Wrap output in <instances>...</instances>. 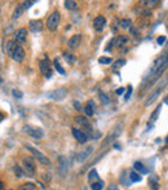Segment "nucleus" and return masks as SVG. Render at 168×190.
I'll use <instances>...</instances> for the list:
<instances>
[{
	"instance_id": "obj_44",
	"label": "nucleus",
	"mask_w": 168,
	"mask_h": 190,
	"mask_svg": "<svg viewBox=\"0 0 168 190\" xmlns=\"http://www.w3.org/2000/svg\"><path fill=\"white\" fill-rule=\"evenodd\" d=\"M124 91H126V88H118V89H116V95H118V96L123 95V93H124Z\"/></svg>"
},
{
	"instance_id": "obj_37",
	"label": "nucleus",
	"mask_w": 168,
	"mask_h": 190,
	"mask_svg": "<svg viewBox=\"0 0 168 190\" xmlns=\"http://www.w3.org/2000/svg\"><path fill=\"white\" fill-rule=\"evenodd\" d=\"M12 95H13L14 99H18V100L23 97V93H22L21 91H18V89H13V91H12Z\"/></svg>"
},
{
	"instance_id": "obj_31",
	"label": "nucleus",
	"mask_w": 168,
	"mask_h": 190,
	"mask_svg": "<svg viewBox=\"0 0 168 190\" xmlns=\"http://www.w3.org/2000/svg\"><path fill=\"white\" fill-rule=\"evenodd\" d=\"M77 7H78V4L73 2V0H66L65 2V8L66 9H77Z\"/></svg>"
},
{
	"instance_id": "obj_13",
	"label": "nucleus",
	"mask_w": 168,
	"mask_h": 190,
	"mask_svg": "<svg viewBox=\"0 0 168 190\" xmlns=\"http://www.w3.org/2000/svg\"><path fill=\"white\" fill-rule=\"evenodd\" d=\"M71 132H73V136L75 137V140H77L79 144H85L87 142L88 136H87L83 131H80V129H78V128H73Z\"/></svg>"
},
{
	"instance_id": "obj_7",
	"label": "nucleus",
	"mask_w": 168,
	"mask_h": 190,
	"mask_svg": "<svg viewBox=\"0 0 168 190\" xmlns=\"http://www.w3.org/2000/svg\"><path fill=\"white\" fill-rule=\"evenodd\" d=\"M23 131L27 132L31 137H34L36 140H40L44 137V132H43V129L39 128V127H31V126H25L23 127Z\"/></svg>"
},
{
	"instance_id": "obj_4",
	"label": "nucleus",
	"mask_w": 168,
	"mask_h": 190,
	"mask_svg": "<svg viewBox=\"0 0 168 190\" xmlns=\"http://www.w3.org/2000/svg\"><path fill=\"white\" fill-rule=\"evenodd\" d=\"M67 96V89L66 88H57L49 91L45 93V97L49 100H55V101H62L65 97Z\"/></svg>"
},
{
	"instance_id": "obj_23",
	"label": "nucleus",
	"mask_w": 168,
	"mask_h": 190,
	"mask_svg": "<svg viewBox=\"0 0 168 190\" xmlns=\"http://www.w3.org/2000/svg\"><path fill=\"white\" fill-rule=\"evenodd\" d=\"M17 44H18V43L16 41V40H10V41H8V43H7V51H8V54H9V56L13 53V51L16 49V47H17Z\"/></svg>"
},
{
	"instance_id": "obj_47",
	"label": "nucleus",
	"mask_w": 168,
	"mask_h": 190,
	"mask_svg": "<svg viewBox=\"0 0 168 190\" xmlns=\"http://www.w3.org/2000/svg\"><path fill=\"white\" fill-rule=\"evenodd\" d=\"M167 144H168V137H167Z\"/></svg>"
},
{
	"instance_id": "obj_12",
	"label": "nucleus",
	"mask_w": 168,
	"mask_h": 190,
	"mask_svg": "<svg viewBox=\"0 0 168 190\" xmlns=\"http://www.w3.org/2000/svg\"><path fill=\"white\" fill-rule=\"evenodd\" d=\"M92 151H93V148L92 146H88V148H85L84 150L79 151V153L77 154V156H75V160H77L78 163H83L87 160V158L92 154Z\"/></svg>"
},
{
	"instance_id": "obj_1",
	"label": "nucleus",
	"mask_w": 168,
	"mask_h": 190,
	"mask_svg": "<svg viewBox=\"0 0 168 190\" xmlns=\"http://www.w3.org/2000/svg\"><path fill=\"white\" fill-rule=\"evenodd\" d=\"M166 65H168V52H164L162 56H159L158 58L155 59L154 63H153V66H151V69H150V71H149V75H150V77H154V75L158 73L162 67H164ZM149 75H146V77L144 78V83L146 81V79L149 78Z\"/></svg>"
},
{
	"instance_id": "obj_26",
	"label": "nucleus",
	"mask_w": 168,
	"mask_h": 190,
	"mask_svg": "<svg viewBox=\"0 0 168 190\" xmlns=\"http://www.w3.org/2000/svg\"><path fill=\"white\" fill-rule=\"evenodd\" d=\"M105 186V182L104 181H97V182H93V184H91V189L92 190H102Z\"/></svg>"
},
{
	"instance_id": "obj_41",
	"label": "nucleus",
	"mask_w": 168,
	"mask_h": 190,
	"mask_svg": "<svg viewBox=\"0 0 168 190\" xmlns=\"http://www.w3.org/2000/svg\"><path fill=\"white\" fill-rule=\"evenodd\" d=\"M73 104H74L75 110H78V111H80V110H82V105H80V102H79V101H74Z\"/></svg>"
},
{
	"instance_id": "obj_35",
	"label": "nucleus",
	"mask_w": 168,
	"mask_h": 190,
	"mask_svg": "<svg viewBox=\"0 0 168 190\" xmlns=\"http://www.w3.org/2000/svg\"><path fill=\"white\" fill-rule=\"evenodd\" d=\"M131 23H132L131 20H128V18L120 21V26L123 27V29H128V27H131Z\"/></svg>"
},
{
	"instance_id": "obj_40",
	"label": "nucleus",
	"mask_w": 168,
	"mask_h": 190,
	"mask_svg": "<svg viewBox=\"0 0 168 190\" xmlns=\"http://www.w3.org/2000/svg\"><path fill=\"white\" fill-rule=\"evenodd\" d=\"M166 39H167V38H166L164 35H162V36H159L158 39H156V41H158V44H159V45H162V44H164Z\"/></svg>"
},
{
	"instance_id": "obj_22",
	"label": "nucleus",
	"mask_w": 168,
	"mask_h": 190,
	"mask_svg": "<svg viewBox=\"0 0 168 190\" xmlns=\"http://www.w3.org/2000/svg\"><path fill=\"white\" fill-rule=\"evenodd\" d=\"M133 167H134V170H136V171H140L141 173H142V175H146V173H148V168H146L141 162H134Z\"/></svg>"
},
{
	"instance_id": "obj_34",
	"label": "nucleus",
	"mask_w": 168,
	"mask_h": 190,
	"mask_svg": "<svg viewBox=\"0 0 168 190\" xmlns=\"http://www.w3.org/2000/svg\"><path fill=\"white\" fill-rule=\"evenodd\" d=\"M98 63H101V65H109V63H111V58L102 56V57L98 58Z\"/></svg>"
},
{
	"instance_id": "obj_3",
	"label": "nucleus",
	"mask_w": 168,
	"mask_h": 190,
	"mask_svg": "<svg viewBox=\"0 0 168 190\" xmlns=\"http://www.w3.org/2000/svg\"><path fill=\"white\" fill-rule=\"evenodd\" d=\"M167 85V79L164 78V79H162V81L158 84V87H156V89L154 91V92H151V95L148 97V100L145 101V106H149V105H151L153 102L158 99V96L160 95V92L164 89V87Z\"/></svg>"
},
{
	"instance_id": "obj_32",
	"label": "nucleus",
	"mask_w": 168,
	"mask_h": 190,
	"mask_svg": "<svg viewBox=\"0 0 168 190\" xmlns=\"http://www.w3.org/2000/svg\"><path fill=\"white\" fill-rule=\"evenodd\" d=\"M159 2L158 0H142V2H141V4L142 5H145V7H154V5H156L158 4Z\"/></svg>"
},
{
	"instance_id": "obj_29",
	"label": "nucleus",
	"mask_w": 168,
	"mask_h": 190,
	"mask_svg": "<svg viewBox=\"0 0 168 190\" xmlns=\"http://www.w3.org/2000/svg\"><path fill=\"white\" fill-rule=\"evenodd\" d=\"M160 110H162V105H159L158 107L154 110V113L151 114V117H150V120L151 122H155L156 119H158V117H159V113H160Z\"/></svg>"
},
{
	"instance_id": "obj_19",
	"label": "nucleus",
	"mask_w": 168,
	"mask_h": 190,
	"mask_svg": "<svg viewBox=\"0 0 168 190\" xmlns=\"http://www.w3.org/2000/svg\"><path fill=\"white\" fill-rule=\"evenodd\" d=\"M23 12H25V8H23V5H22V4H20L18 7L14 9V12H13L12 18H13V20H17V18H20L21 16L23 14Z\"/></svg>"
},
{
	"instance_id": "obj_43",
	"label": "nucleus",
	"mask_w": 168,
	"mask_h": 190,
	"mask_svg": "<svg viewBox=\"0 0 168 190\" xmlns=\"http://www.w3.org/2000/svg\"><path fill=\"white\" fill-rule=\"evenodd\" d=\"M14 172L17 173L18 177H21L22 175H25V172H21V168H20V167H16V168H14Z\"/></svg>"
},
{
	"instance_id": "obj_28",
	"label": "nucleus",
	"mask_w": 168,
	"mask_h": 190,
	"mask_svg": "<svg viewBox=\"0 0 168 190\" xmlns=\"http://www.w3.org/2000/svg\"><path fill=\"white\" fill-rule=\"evenodd\" d=\"M75 120H77L79 124H82L83 127L89 128V122H88V119H87V118H84V117H77V118H75Z\"/></svg>"
},
{
	"instance_id": "obj_9",
	"label": "nucleus",
	"mask_w": 168,
	"mask_h": 190,
	"mask_svg": "<svg viewBox=\"0 0 168 190\" xmlns=\"http://www.w3.org/2000/svg\"><path fill=\"white\" fill-rule=\"evenodd\" d=\"M67 170H69V162H67V158L65 155H61L58 158V173L61 177H65L67 173Z\"/></svg>"
},
{
	"instance_id": "obj_18",
	"label": "nucleus",
	"mask_w": 168,
	"mask_h": 190,
	"mask_svg": "<svg viewBox=\"0 0 168 190\" xmlns=\"http://www.w3.org/2000/svg\"><path fill=\"white\" fill-rule=\"evenodd\" d=\"M80 39H82V35H79V34L71 36L69 39V47L70 48H77L79 45V43H80Z\"/></svg>"
},
{
	"instance_id": "obj_15",
	"label": "nucleus",
	"mask_w": 168,
	"mask_h": 190,
	"mask_svg": "<svg viewBox=\"0 0 168 190\" xmlns=\"http://www.w3.org/2000/svg\"><path fill=\"white\" fill-rule=\"evenodd\" d=\"M93 26L97 31H102L106 27V20L104 16H97V17L93 20Z\"/></svg>"
},
{
	"instance_id": "obj_17",
	"label": "nucleus",
	"mask_w": 168,
	"mask_h": 190,
	"mask_svg": "<svg viewBox=\"0 0 168 190\" xmlns=\"http://www.w3.org/2000/svg\"><path fill=\"white\" fill-rule=\"evenodd\" d=\"M84 113H85V115L87 117H93V114L96 111V104L92 100H89L88 102H87V105L84 106Z\"/></svg>"
},
{
	"instance_id": "obj_24",
	"label": "nucleus",
	"mask_w": 168,
	"mask_h": 190,
	"mask_svg": "<svg viewBox=\"0 0 168 190\" xmlns=\"http://www.w3.org/2000/svg\"><path fill=\"white\" fill-rule=\"evenodd\" d=\"M116 43V47H120V45H123V44H126V43L128 41V38L126 36V35H119L115 40H114Z\"/></svg>"
},
{
	"instance_id": "obj_5",
	"label": "nucleus",
	"mask_w": 168,
	"mask_h": 190,
	"mask_svg": "<svg viewBox=\"0 0 168 190\" xmlns=\"http://www.w3.org/2000/svg\"><path fill=\"white\" fill-rule=\"evenodd\" d=\"M39 69H40V73L44 75L47 79H51V77H52V67H51L49 59H48V58L40 59V61H39Z\"/></svg>"
},
{
	"instance_id": "obj_25",
	"label": "nucleus",
	"mask_w": 168,
	"mask_h": 190,
	"mask_svg": "<svg viewBox=\"0 0 168 190\" xmlns=\"http://www.w3.org/2000/svg\"><path fill=\"white\" fill-rule=\"evenodd\" d=\"M129 178H131L132 182H140L142 178H141V176L138 175V173L136 171H131L129 172Z\"/></svg>"
},
{
	"instance_id": "obj_10",
	"label": "nucleus",
	"mask_w": 168,
	"mask_h": 190,
	"mask_svg": "<svg viewBox=\"0 0 168 190\" xmlns=\"http://www.w3.org/2000/svg\"><path fill=\"white\" fill-rule=\"evenodd\" d=\"M22 164H23V170H25V175L27 176H32L35 172V164H34V160L31 158H25L22 160Z\"/></svg>"
},
{
	"instance_id": "obj_38",
	"label": "nucleus",
	"mask_w": 168,
	"mask_h": 190,
	"mask_svg": "<svg viewBox=\"0 0 168 190\" xmlns=\"http://www.w3.org/2000/svg\"><path fill=\"white\" fill-rule=\"evenodd\" d=\"M35 3H36V2H23V3H22V5H23V8H25V10H26V9L31 8Z\"/></svg>"
},
{
	"instance_id": "obj_39",
	"label": "nucleus",
	"mask_w": 168,
	"mask_h": 190,
	"mask_svg": "<svg viewBox=\"0 0 168 190\" xmlns=\"http://www.w3.org/2000/svg\"><path fill=\"white\" fill-rule=\"evenodd\" d=\"M132 87L131 85H129L128 87V89H127V93H126V96H124V100H126V101H128L129 100V97H131V95H132Z\"/></svg>"
},
{
	"instance_id": "obj_27",
	"label": "nucleus",
	"mask_w": 168,
	"mask_h": 190,
	"mask_svg": "<svg viewBox=\"0 0 168 190\" xmlns=\"http://www.w3.org/2000/svg\"><path fill=\"white\" fill-rule=\"evenodd\" d=\"M100 101H101V104L102 105H107L110 102V99H109V96H107L106 93H104L102 91H100Z\"/></svg>"
},
{
	"instance_id": "obj_42",
	"label": "nucleus",
	"mask_w": 168,
	"mask_h": 190,
	"mask_svg": "<svg viewBox=\"0 0 168 190\" xmlns=\"http://www.w3.org/2000/svg\"><path fill=\"white\" fill-rule=\"evenodd\" d=\"M23 190H32V189H35V185H32V184H26V185L22 186Z\"/></svg>"
},
{
	"instance_id": "obj_21",
	"label": "nucleus",
	"mask_w": 168,
	"mask_h": 190,
	"mask_svg": "<svg viewBox=\"0 0 168 190\" xmlns=\"http://www.w3.org/2000/svg\"><path fill=\"white\" fill-rule=\"evenodd\" d=\"M149 186H150V189H153V190H158V188H159V185H158V177L156 176H151V177H149Z\"/></svg>"
},
{
	"instance_id": "obj_14",
	"label": "nucleus",
	"mask_w": 168,
	"mask_h": 190,
	"mask_svg": "<svg viewBox=\"0 0 168 190\" xmlns=\"http://www.w3.org/2000/svg\"><path fill=\"white\" fill-rule=\"evenodd\" d=\"M14 40L20 43V44H23V43L26 41V39H27V30L26 29H18L17 31L14 32Z\"/></svg>"
},
{
	"instance_id": "obj_30",
	"label": "nucleus",
	"mask_w": 168,
	"mask_h": 190,
	"mask_svg": "<svg viewBox=\"0 0 168 190\" xmlns=\"http://www.w3.org/2000/svg\"><path fill=\"white\" fill-rule=\"evenodd\" d=\"M55 69L57 70V73H58V74H61V75H65V74H66V71H65V70L62 69V66L59 65L58 58H56V59H55Z\"/></svg>"
},
{
	"instance_id": "obj_20",
	"label": "nucleus",
	"mask_w": 168,
	"mask_h": 190,
	"mask_svg": "<svg viewBox=\"0 0 168 190\" xmlns=\"http://www.w3.org/2000/svg\"><path fill=\"white\" fill-rule=\"evenodd\" d=\"M88 180H89L92 184L100 181V176H98V173H97L96 170H91V171H89V173H88Z\"/></svg>"
},
{
	"instance_id": "obj_2",
	"label": "nucleus",
	"mask_w": 168,
	"mask_h": 190,
	"mask_svg": "<svg viewBox=\"0 0 168 190\" xmlns=\"http://www.w3.org/2000/svg\"><path fill=\"white\" fill-rule=\"evenodd\" d=\"M123 126H124V123L123 122H118L115 126L113 127V129L110 131V133L107 134V137H106V140L104 141V144H102V146H106L107 144H110V142H113L114 140H116L119 136L122 134V132H123Z\"/></svg>"
},
{
	"instance_id": "obj_16",
	"label": "nucleus",
	"mask_w": 168,
	"mask_h": 190,
	"mask_svg": "<svg viewBox=\"0 0 168 190\" xmlns=\"http://www.w3.org/2000/svg\"><path fill=\"white\" fill-rule=\"evenodd\" d=\"M43 21L41 20H31L29 22V27L32 32H40L43 30Z\"/></svg>"
},
{
	"instance_id": "obj_33",
	"label": "nucleus",
	"mask_w": 168,
	"mask_h": 190,
	"mask_svg": "<svg viewBox=\"0 0 168 190\" xmlns=\"http://www.w3.org/2000/svg\"><path fill=\"white\" fill-rule=\"evenodd\" d=\"M123 65H126V59H124V58H120V59H118L116 62H114L113 69H114V70H116V69H119L120 66H123Z\"/></svg>"
},
{
	"instance_id": "obj_8",
	"label": "nucleus",
	"mask_w": 168,
	"mask_h": 190,
	"mask_svg": "<svg viewBox=\"0 0 168 190\" xmlns=\"http://www.w3.org/2000/svg\"><path fill=\"white\" fill-rule=\"evenodd\" d=\"M25 148H26V149H29V150L31 151V153H32V155L35 156V159H36V160H39V162L41 163V164H47V166H49V164H51L49 159H48L44 154H41L39 150H36L35 148H31L30 145H26Z\"/></svg>"
},
{
	"instance_id": "obj_36",
	"label": "nucleus",
	"mask_w": 168,
	"mask_h": 190,
	"mask_svg": "<svg viewBox=\"0 0 168 190\" xmlns=\"http://www.w3.org/2000/svg\"><path fill=\"white\" fill-rule=\"evenodd\" d=\"M63 57H65V59H66V61H69L70 63L75 62V56H73V54H69V53L65 52V53H63Z\"/></svg>"
},
{
	"instance_id": "obj_46",
	"label": "nucleus",
	"mask_w": 168,
	"mask_h": 190,
	"mask_svg": "<svg viewBox=\"0 0 168 190\" xmlns=\"http://www.w3.org/2000/svg\"><path fill=\"white\" fill-rule=\"evenodd\" d=\"M114 148H115L116 150H120V149H122V146L119 145V144H114Z\"/></svg>"
},
{
	"instance_id": "obj_45",
	"label": "nucleus",
	"mask_w": 168,
	"mask_h": 190,
	"mask_svg": "<svg viewBox=\"0 0 168 190\" xmlns=\"http://www.w3.org/2000/svg\"><path fill=\"white\" fill-rule=\"evenodd\" d=\"M109 190H119V189H118V186L115 185V184H110V185H109Z\"/></svg>"
},
{
	"instance_id": "obj_11",
	"label": "nucleus",
	"mask_w": 168,
	"mask_h": 190,
	"mask_svg": "<svg viewBox=\"0 0 168 190\" xmlns=\"http://www.w3.org/2000/svg\"><path fill=\"white\" fill-rule=\"evenodd\" d=\"M10 57H12V59H13V61H16V62H22L23 58H25V51H23V48L21 47L20 44H17L16 49L13 51L12 54H10Z\"/></svg>"
},
{
	"instance_id": "obj_6",
	"label": "nucleus",
	"mask_w": 168,
	"mask_h": 190,
	"mask_svg": "<svg viewBox=\"0 0 168 190\" xmlns=\"http://www.w3.org/2000/svg\"><path fill=\"white\" fill-rule=\"evenodd\" d=\"M58 23H59V12L55 10V12H53V13L49 16V18H48V21H47V27H48V30L55 31L57 27H58Z\"/></svg>"
}]
</instances>
